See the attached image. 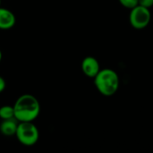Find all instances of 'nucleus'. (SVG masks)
Listing matches in <instances>:
<instances>
[{
  "instance_id": "1",
  "label": "nucleus",
  "mask_w": 153,
  "mask_h": 153,
  "mask_svg": "<svg viewBox=\"0 0 153 153\" xmlns=\"http://www.w3.org/2000/svg\"><path fill=\"white\" fill-rule=\"evenodd\" d=\"M13 109L18 122H33L39 115L40 104L35 96L22 94L14 102Z\"/></svg>"
},
{
  "instance_id": "2",
  "label": "nucleus",
  "mask_w": 153,
  "mask_h": 153,
  "mask_svg": "<svg viewBox=\"0 0 153 153\" xmlns=\"http://www.w3.org/2000/svg\"><path fill=\"white\" fill-rule=\"evenodd\" d=\"M93 79L96 89L103 96H113L119 89V76L113 69H100Z\"/></svg>"
},
{
  "instance_id": "3",
  "label": "nucleus",
  "mask_w": 153,
  "mask_h": 153,
  "mask_svg": "<svg viewBox=\"0 0 153 153\" xmlns=\"http://www.w3.org/2000/svg\"><path fill=\"white\" fill-rule=\"evenodd\" d=\"M15 136L21 144L30 147L38 143L39 132L33 122H19Z\"/></svg>"
},
{
  "instance_id": "4",
  "label": "nucleus",
  "mask_w": 153,
  "mask_h": 153,
  "mask_svg": "<svg viewBox=\"0 0 153 153\" xmlns=\"http://www.w3.org/2000/svg\"><path fill=\"white\" fill-rule=\"evenodd\" d=\"M152 19L150 8L142 6L140 4L131 9L129 13V22L131 26L136 30L146 28Z\"/></svg>"
},
{
  "instance_id": "5",
  "label": "nucleus",
  "mask_w": 153,
  "mask_h": 153,
  "mask_svg": "<svg viewBox=\"0 0 153 153\" xmlns=\"http://www.w3.org/2000/svg\"><path fill=\"white\" fill-rule=\"evenodd\" d=\"M82 73L89 78H94L100 70L99 61L93 56H86L82 62Z\"/></svg>"
},
{
  "instance_id": "6",
  "label": "nucleus",
  "mask_w": 153,
  "mask_h": 153,
  "mask_svg": "<svg viewBox=\"0 0 153 153\" xmlns=\"http://www.w3.org/2000/svg\"><path fill=\"white\" fill-rule=\"evenodd\" d=\"M15 22L14 13L7 8L0 6V30H9L15 25Z\"/></svg>"
},
{
  "instance_id": "7",
  "label": "nucleus",
  "mask_w": 153,
  "mask_h": 153,
  "mask_svg": "<svg viewBox=\"0 0 153 153\" xmlns=\"http://www.w3.org/2000/svg\"><path fill=\"white\" fill-rule=\"evenodd\" d=\"M18 124L19 122L15 118L2 120L0 125V133L4 136H13L15 135Z\"/></svg>"
},
{
  "instance_id": "8",
  "label": "nucleus",
  "mask_w": 153,
  "mask_h": 153,
  "mask_svg": "<svg viewBox=\"0 0 153 153\" xmlns=\"http://www.w3.org/2000/svg\"><path fill=\"white\" fill-rule=\"evenodd\" d=\"M0 118L2 120L14 118V109L13 106L4 105L0 108Z\"/></svg>"
},
{
  "instance_id": "9",
  "label": "nucleus",
  "mask_w": 153,
  "mask_h": 153,
  "mask_svg": "<svg viewBox=\"0 0 153 153\" xmlns=\"http://www.w3.org/2000/svg\"><path fill=\"white\" fill-rule=\"evenodd\" d=\"M119 3L126 8H128V9H132L134 8V6L138 5L139 4V2L138 0H118Z\"/></svg>"
},
{
  "instance_id": "10",
  "label": "nucleus",
  "mask_w": 153,
  "mask_h": 153,
  "mask_svg": "<svg viewBox=\"0 0 153 153\" xmlns=\"http://www.w3.org/2000/svg\"><path fill=\"white\" fill-rule=\"evenodd\" d=\"M139 4L147 8H151L153 6V0H138Z\"/></svg>"
},
{
  "instance_id": "11",
  "label": "nucleus",
  "mask_w": 153,
  "mask_h": 153,
  "mask_svg": "<svg viewBox=\"0 0 153 153\" xmlns=\"http://www.w3.org/2000/svg\"><path fill=\"white\" fill-rule=\"evenodd\" d=\"M5 86H6V83H5V81L3 77L0 76V93L3 92L5 89Z\"/></svg>"
},
{
  "instance_id": "12",
  "label": "nucleus",
  "mask_w": 153,
  "mask_h": 153,
  "mask_svg": "<svg viewBox=\"0 0 153 153\" xmlns=\"http://www.w3.org/2000/svg\"><path fill=\"white\" fill-rule=\"evenodd\" d=\"M1 60H2V51L0 50V62H1Z\"/></svg>"
},
{
  "instance_id": "13",
  "label": "nucleus",
  "mask_w": 153,
  "mask_h": 153,
  "mask_svg": "<svg viewBox=\"0 0 153 153\" xmlns=\"http://www.w3.org/2000/svg\"><path fill=\"white\" fill-rule=\"evenodd\" d=\"M0 6H1V0H0Z\"/></svg>"
}]
</instances>
